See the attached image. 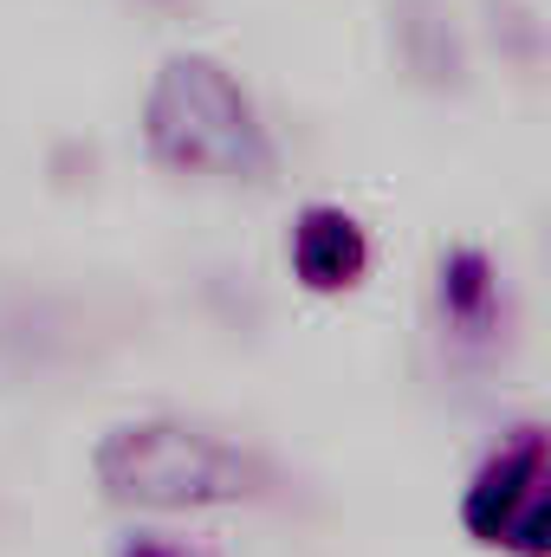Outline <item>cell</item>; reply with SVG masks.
Here are the masks:
<instances>
[{"label":"cell","instance_id":"1","mask_svg":"<svg viewBox=\"0 0 551 557\" xmlns=\"http://www.w3.org/2000/svg\"><path fill=\"white\" fill-rule=\"evenodd\" d=\"M143 149L175 175L267 188L279 169L273 137L247 85L215 52H169L143 91Z\"/></svg>","mask_w":551,"mask_h":557},{"label":"cell","instance_id":"2","mask_svg":"<svg viewBox=\"0 0 551 557\" xmlns=\"http://www.w3.org/2000/svg\"><path fill=\"white\" fill-rule=\"evenodd\" d=\"M91 473L111 506H137V512L241 506V499H260V486H267V467L254 454L169 416L118 421L91 447Z\"/></svg>","mask_w":551,"mask_h":557},{"label":"cell","instance_id":"3","mask_svg":"<svg viewBox=\"0 0 551 557\" xmlns=\"http://www.w3.org/2000/svg\"><path fill=\"white\" fill-rule=\"evenodd\" d=\"M461 525L474 545L513 557H551V493H546V434L519 428L461 499Z\"/></svg>","mask_w":551,"mask_h":557},{"label":"cell","instance_id":"4","mask_svg":"<svg viewBox=\"0 0 551 557\" xmlns=\"http://www.w3.org/2000/svg\"><path fill=\"white\" fill-rule=\"evenodd\" d=\"M285 253H292L298 285L318 292V298L351 292L357 278L370 273V234H364V221H357L351 208H338V201H311V208H298Z\"/></svg>","mask_w":551,"mask_h":557},{"label":"cell","instance_id":"5","mask_svg":"<svg viewBox=\"0 0 551 557\" xmlns=\"http://www.w3.org/2000/svg\"><path fill=\"white\" fill-rule=\"evenodd\" d=\"M396 52H403L409 78L428 91L467 85V46H461V26L441 0H396Z\"/></svg>","mask_w":551,"mask_h":557},{"label":"cell","instance_id":"6","mask_svg":"<svg viewBox=\"0 0 551 557\" xmlns=\"http://www.w3.org/2000/svg\"><path fill=\"white\" fill-rule=\"evenodd\" d=\"M434 305H441V324L461 337V344H487L500 331V273L480 247H454L441 253V273H434Z\"/></svg>","mask_w":551,"mask_h":557},{"label":"cell","instance_id":"7","mask_svg":"<svg viewBox=\"0 0 551 557\" xmlns=\"http://www.w3.org/2000/svg\"><path fill=\"white\" fill-rule=\"evenodd\" d=\"M118 557H182V552H169V545H156V539H131Z\"/></svg>","mask_w":551,"mask_h":557}]
</instances>
